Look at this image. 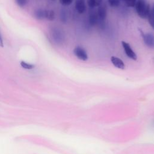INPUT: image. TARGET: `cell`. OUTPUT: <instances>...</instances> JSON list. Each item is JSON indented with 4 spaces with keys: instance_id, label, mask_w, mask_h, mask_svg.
Listing matches in <instances>:
<instances>
[{
    "instance_id": "6da1fadb",
    "label": "cell",
    "mask_w": 154,
    "mask_h": 154,
    "mask_svg": "<svg viewBox=\"0 0 154 154\" xmlns=\"http://www.w3.org/2000/svg\"><path fill=\"white\" fill-rule=\"evenodd\" d=\"M135 8L137 14L142 19H146L150 10V5L147 0H137Z\"/></svg>"
},
{
    "instance_id": "7a4b0ae2",
    "label": "cell",
    "mask_w": 154,
    "mask_h": 154,
    "mask_svg": "<svg viewBox=\"0 0 154 154\" xmlns=\"http://www.w3.org/2000/svg\"><path fill=\"white\" fill-rule=\"evenodd\" d=\"M138 29L142 38H143L144 42L146 44V45L149 48H154V35L151 33L145 34L143 32V31L141 29L138 28Z\"/></svg>"
},
{
    "instance_id": "3957f363",
    "label": "cell",
    "mask_w": 154,
    "mask_h": 154,
    "mask_svg": "<svg viewBox=\"0 0 154 154\" xmlns=\"http://www.w3.org/2000/svg\"><path fill=\"white\" fill-rule=\"evenodd\" d=\"M97 13L98 16L99 21L103 22L105 21L107 14V5L105 2H102L97 9Z\"/></svg>"
},
{
    "instance_id": "277c9868",
    "label": "cell",
    "mask_w": 154,
    "mask_h": 154,
    "mask_svg": "<svg viewBox=\"0 0 154 154\" xmlns=\"http://www.w3.org/2000/svg\"><path fill=\"white\" fill-rule=\"evenodd\" d=\"M122 47H123L124 51H125L126 55H127V57H128L129 58H131L133 60H136L137 58V55L134 52L133 49L131 48L130 45L125 41H122Z\"/></svg>"
},
{
    "instance_id": "5b68a950",
    "label": "cell",
    "mask_w": 154,
    "mask_h": 154,
    "mask_svg": "<svg viewBox=\"0 0 154 154\" xmlns=\"http://www.w3.org/2000/svg\"><path fill=\"white\" fill-rule=\"evenodd\" d=\"M73 54L79 60L82 61H86L88 59V55L85 50L79 46L74 48Z\"/></svg>"
},
{
    "instance_id": "8992f818",
    "label": "cell",
    "mask_w": 154,
    "mask_h": 154,
    "mask_svg": "<svg viewBox=\"0 0 154 154\" xmlns=\"http://www.w3.org/2000/svg\"><path fill=\"white\" fill-rule=\"evenodd\" d=\"M86 0H75V7L79 14L84 13L86 10Z\"/></svg>"
},
{
    "instance_id": "52a82bcc",
    "label": "cell",
    "mask_w": 154,
    "mask_h": 154,
    "mask_svg": "<svg viewBox=\"0 0 154 154\" xmlns=\"http://www.w3.org/2000/svg\"><path fill=\"white\" fill-rule=\"evenodd\" d=\"M91 10L89 13V22L91 25H95L98 22V16L97 13V10L95 8H90Z\"/></svg>"
},
{
    "instance_id": "ba28073f",
    "label": "cell",
    "mask_w": 154,
    "mask_h": 154,
    "mask_svg": "<svg viewBox=\"0 0 154 154\" xmlns=\"http://www.w3.org/2000/svg\"><path fill=\"white\" fill-rule=\"evenodd\" d=\"M111 61L112 64L117 68L123 70L125 68V64L124 62L119 58L112 56L111 57Z\"/></svg>"
},
{
    "instance_id": "9c48e42d",
    "label": "cell",
    "mask_w": 154,
    "mask_h": 154,
    "mask_svg": "<svg viewBox=\"0 0 154 154\" xmlns=\"http://www.w3.org/2000/svg\"><path fill=\"white\" fill-rule=\"evenodd\" d=\"M45 11H46V10H43L41 8L37 9L34 12V16L37 19L42 20L45 18Z\"/></svg>"
},
{
    "instance_id": "30bf717a",
    "label": "cell",
    "mask_w": 154,
    "mask_h": 154,
    "mask_svg": "<svg viewBox=\"0 0 154 154\" xmlns=\"http://www.w3.org/2000/svg\"><path fill=\"white\" fill-rule=\"evenodd\" d=\"M147 18L148 19V21L150 26L154 29V11L151 8Z\"/></svg>"
},
{
    "instance_id": "8fae6325",
    "label": "cell",
    "mask_w": 154,
    "mask_h": 154,
    "mask_svg": "<svg viewBox=\"0 0 154 154\" xmlns=\"http://www.w3.org/2000/svg\"><path fill=\"white\" fill-rule=\"evenodd\" d=\"M103 0H87V3L90 8H96L98 7Z\"/></svg>"
},
{
    "instance_id": "7c38bea8",
    "label": "cell",
    "mask_w": 154,
    "mask_h": 154,
    "mask_svg": "<svg viewBox=\"0 0 154 154\" xmlns=\"http://www.w3.org/2000/svg\"><path fill=\"white\" fill-rule=\"evenodd\" d=\"M45 18L49 20H53L55 18V13L52 10H46Z\"/></svg>"
},
{
    "instance_id": "4fadbf2b",
    "label": "cell",
    "mask_w": 154,
    "mask_h": 154,
    "mask_svg": "<svg viewBox=\"0 0 154 154\" xmlns=\"http://www.w3.org/2000/svg\"><path fill=\"white\" fill-rule=\"evenodd\" d=\"M20 66L23 68V69H32L34 68L35 66L34 64H29V63H28L24 61H20Z\"/></svg>"
},
{
    "instance_id": "5bb4252c",
    "label": "cell",
    "mask_w": 154,
    "mask_h": 154,
    "mask_svg": "<svg viewBox=\"0 0 154 154\" xmlns=\"http://www.w3.org/2000/svg\"><path fill=\"white\" fill-rule=\"evenodd\" d=\"M121 1H123L126 5V6L129 7H134L137 1V0H121Z\"/></svg>"
},
{
    "instance_id": "9a60e30c",
    "label": "cell",
    "mask_w": 154,
    "mask_h": 154,
    "mask_svg": "<svg viewBox=\"0 0 154 154\" xmlns=\"http://www.w3.org/2000/svg\"><path fill=\"white\" fill-rule=\"evenodd\" d=\"M120 0H108L109 5L112 7H117L119 5Z\"/></svg>"
},
{
    "instance_id": "2e32d148",
    "label": "cell",
    "mask_w": 154,
    "mask_h": 154,
    "mask_svg": "<svg viewBox=\"0 0 154 154\" xmlns=\"http://www.w3.org/2000/svg\"><path fill=\"white\" fill-rule=\"evenodd\" d=\"M15 2L19 7L23 8L26 5L27 1L26 0H15Z\"/></svg>"
},
{
    "instance_id": "e0dca14e",
    "label": "cell",
    "mask_w": 154,
    "mask_h": 154,
    "mask_svg": "<svg viewBox=\"0 0 154 154\" xmlns=\"http://www.w3.org/2000/svg\"><path fill=\"white\" fill-rule=\"evenodd\" d=\"M61 4L63 5H69L72 3L73 0H59Z\"/></svg>"
},
{
    "instance_id": "ac0fdd59",
    "label": "cell",
    "mask_w": 154,
    "mask_h": 154,
    "mask_svg": "<svg viewBox=\"0 0 154 154\" xmlns=\"http://www.w3.org/2000/svg\"><path fill=\"white\" fill-rule=\"evenodd\" d=\"M0 46L1 47H3L4 46V44H3V40L1 36V34L0 33Z\"/></svg>"
},
{
    "instance_id": "d6986e66",
    "label": "cell",
    "mask_w": 154,
    "mask_h": 154,
    "mask_svg": "<svg viewBox=\"0 0 154 154\" xmlns=\"http://www.w3.org/2000/svg\"><path fill=\"white\" fill-rule=\"evenodd\" d=\"M151 126L152 128V129H154V119H153V120L152 121V123H151Z\"/></svg>"
},
{
    "instance_id": "ffe728a7",
    "label": "cell",
    "mask_w": 154,
    "mask_h": 154,
    "mask_svg": "<svg viewBox=\"0 0 154 154\" xmlns=\"http://www.w3.org/2000/svg\"><path fill=\"white\" fill-rule=\"evenodd\" d=\"M152 8V10H153V11H154V4H153V5H152V8Z\"/></svg>"
}]
</instances>
